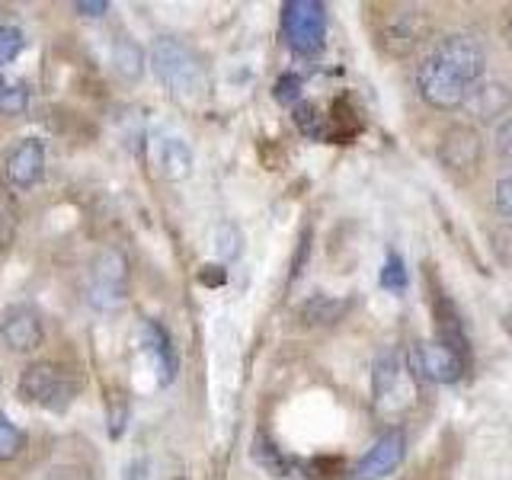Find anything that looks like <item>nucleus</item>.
<instances>
[{
  "label": "nucleus",
  "instance_id": "nucleus-15",
  "mask_svg": "<svg viewBox=\"0 0 512 480\" xmlns=\"http://www.w3.org/2000/svg\"><path fill=\"white\" fill-rule=\"evenodd\" d=\"M400 375H404V365H400V356L394 349H381L378 359L372 365V394L375 404H388L391 394L400 391Z\"/></svg>",
  "mask_w": 512,
  "mask_h": 480
},
{
  "label": "nucleus",
  "instance_id": "nucleus-17",
  "mask_svg": "<svg viewBox=\"0 0 512 480\" xmlns=\"http://www.w3.org/2000/svg\"><path fill=\"white\" fill-rule=\"evenodd\" d=\"M212 244L221 263H234L240 260V253H244V231H240L234 221H218L212 231Z\"/></svg>",
  "mask_w": 512,
  "mask_h": 480
},
{
  "label": "nucleus",
  "instance_id": "nucleus-33",
  "mask_svg": "<svg viewBox=\"0 0 512 480\" xmlns=\"http://www.w3.org/2000/svg\"><path fill=\"white\" fill-rule=\"evenodd\" d=\"M503 39H506V45L512 48V10L506 13V23H503Z\"/></svg>",
  "mask_w": 512,
  "mask_h": 480
},
{
  "label": "nucleus",
  "instance_id": "nucleus-31",
  "mask_svg": "<svg viewBox=\"0 0 512 480\" xmlns=\"http://www.w3.org/2000/svg\"><path fill=\"white\" fill-rule=\"evenodd\" d=\"M122 480H151V474H148V461H144V458L128 461V468H125V477H122Z\"/></svg>",
  "mask_w": 512,
  "mask_h": 480
},
{
  "label": "nucleus",
  "instance_id": "nucleus-21",
  "mask_svg": "<svg viewBox=\"0 0 512 480\" xmlns=\"http://www.w3.org/2000/svg\"><path fill=\"white\" fill-rule=\"evenodd\" d=\"M26 448V432L0 413V461H13Z\"/></svg>",
  "mask_w": 512,
  "mask_h": 480
},
{
  "label": "nucleus",
  "instance_id": "nucleus-1",
  "mask_svg": "<svg viewBox=\"0 0 512 480\" xmlns=\"http://www.w3.org/2000/svg\"><path fill=\"white\" fill-rule=\"evenodd\" d=\"M487 55L477 39L455 32L445 36L416 71V87L432 109H464L474 84L484 80Z\"/></svg>",
  "mask_w": 512,
  "mask_h": 480
},
{
  "label": "nucleus",
  "instance_id": "nucleus-9",
  "mask_svg": "<svg viewBox=\"0 0 512 480\" xmlns=\"http://www.w3.org/2000/svg\"><path fill=\"white\" fill-rule=\"evenodd\" d=\"M407 455V436H404V429H388V432H381L378 442L368 448L365 458L352 468V477L349 480H381V477H388L391 471L400 468V461H404Z\"/></svg>",
  "mask_w": 512,
  "mask_h": 480
},
{
  "label": "nucleus",
  "instance_id": "nucleus-29",
  "mask_svg": "<svg viewBox=\"0 0 512 480\" xmlns=\"http://www.w3.org/2000/svg\"><path fill=\"white\" fill-rule=\"evenodd\" d=\"M74 13L96 20V16H106V13H109V4H106V0H77V4H74Z\"/></svg>",
  "mask_w": 512,
  "mask_h": 480
},
{
  "label": "nucleus",
  "instance_id": "nucleus-12",
  "mask_svg": "<svg viewBox=\"0 0 512 480\" xmlns=\"http://www.w3.org/2000/svg\"><path fill=\"white\" fill-rule=\"evenodd\" d=\"M141 346L148 352V359L157 372V381L160 384H173L176 372H180V356H176V346L170 340V333L164 324H157V320H144L141 324Z\"/></svg>",
  "mask_w": 512,
  "mask_h": 480
},
{
  "label": "nucleus",
  "instance_id": "nucleus-14",
  "mask_svg": "<svg viewBox=\"0 0 512 480\" xmlns=\"http://www.w3.org/2000/svg\"><path fill=\"white\" fill-rule=\"evenodd\" d=\"M509 106H512V93L506 84H500V80H480V84L471 87L468 100H464V109L480 122H493V119L506 116Z\"/></svg>",
  "mask_w": 512,
  "mask_h": 480
},
{
  "label": "nucleus",
  "instance_id": "nucleus-4",
  "mask_svg": "<svg viewBox=\"0 0 512 480\" xmlns=\"http://www.w3.org/2000/svg\"><path fill=\"white\" fill-rule=\"evenodd\" d=\"M74 394H77L74 375L52 362H36L20 375V397L42 410H64L74 400Z\"/></svg>",
  "mask_w": 512,
  "mask_h": 480
},
{
  "label": "nucleus",
  "instance_id": "nucleus-26",
  "mask_svg": "<svg viewBox=\"0 0 512 480\" xmlns=\"http://www.w3.org/2000/svg\"><path fill=\"white\" fill-rule=\"evenodd\" d=\"M493 205H496V212H500V215L512 224V173H509V176H503V180L496 183Z\"/></svg>",
  "mask_w": 512,
  "mask_h": 480
},
{
  "label": "nucleus",
  "instance_id": "nucleus-23",
  "mask_svg": "<svg viewBox=\"0 0 512 480\" xmlns=\"http://www.w3.org/2000/svg\"><path fill=\"white\" fill-rule=\"evenodd\" d=\"M26 106H29V90L7 84V90L0 93V112L4 116H20V112H26Z\"/></svg>",
  "mask_w": 512,
  "mask_h": 480
},
{
  "label": "nucleus",
  "instance_id": "nucleus-25",
  "mask_svg": "<svg viewBox=\"0 0 512 480\" xmlns=\"http://www.w3.org/2000/svg\"><path fill=\"white\" fill-rule=\"evenodd\" d=\"M295 122L298 128L308 138H324L327 135V128H324V119H320V112L314 106H298L295 109Z\"/></svg>",
  "mask_w": 512,
  "mask_h": 480
},
{
  "label": "nucleus",
  "instance_id": "nucleus-2",
  "mask_svg": "<svg viewBox=\"0 0 512 480\" xmlns=\"http://www.w3.org/2000/svg\"><path fill=\"white\" fill-rule=\"evenodd\" d=\"M151 64L157 80L170 90V96L183 103H196L208 90V74L202 58L173 36H160L151 48Z\"/></svg>",
  "mask_w": 512,
  "mask_h": 480
},
{
  "label": "nucleus",
  "instance_id": "nucleus-10",
  "mask_svg": "<svg viewBox=\"0 0 512 480\" xmlns=\"http://www.w3.org/2000/svg\"><path fill=\"white\" fill-rule=\"evenodd\" d=\"M45 176V144L39 138H23L4 160V180L16 192L36 189Z\"/></svg>",
  "mask_w": 512,
  "mask_h": 480
},
{
  "label": "nucleus",
  "instance_id": "nucleus-8",
  "mask_svg": "<svg viewBox=\"0 0 512 480\" xmlns=\"http://www.w3.org/2000/svg\"><path fill=\"white\" fill-rule=\"evenodd\" d=\"M480 157H484V144H480L477 128L471 125H452L439 141V164L458 180H468L477 173Z\"/></svg>",
  "mask_w": 512,
  "mask_h": 480
},
{
  "label": "nucleus",
  "instance_id": "nucleus-3",
  "mask_svg": "<svg viewBox=\"0 0 512 480\" xmlns=\"http://www.w3.org/2000/svg\"><path fill=\"white\" fill-rule=\"evenodd\" d=\"M282 32L295 55H320L327 42V7L320 0H288L282 7Z\"/></svg>",
  "mask_w": 512,
  "mask_h": 480
},
{
  "label": "nucleus",
  "instance_id": "nucleus-24",
  "mask_svg": "<svg viewBox=\"0 0 512 480\" xmlns=\"http://www.w3.org/2000/svg\"><path fill=\"white\" fill-rule=\"evenodd\" d=\"M13 234H16V205L0 196V253H7V247L13 244Z\"/></svg>",
  "mask_w": 512,
  "mask_h": 480
},
{
  "label": "nucleus",
  "instance_id": "nucleus-6",
  "mask_svg": "<svg viewBox=\"0 0 512 480\" xmlns=\"http://www.w3.org/2000/svg\"><path fill=\"white\" fill-rule=\"evenodd\" d=\"M429 16L420 7H397L378 23V42L388 55L407 58L420 48L429 36Z\"/></svg>",
  "mask_w": 512,
  "mask_h": 480
},
{
  "label": "nucleus",
  "instance_id": "nucleus-20",
  "mask_svg": "<svg viewBox=\"0 0 512 480\" xmlns=\"http://www.w3.org/2000/svg\"><path fill=\"white\" fill-rule=\"evenodd\" d=\"M407 285H410V276H407L404 260H400L397 253H388L384 256V266H381V288L400 295V292H407Z\"/></svg>",
  "mask_w": 512,
  "mask_h": 480
},
{
  "label": "nucleus",
  "instance_id": "nucleus-7",
  "mask_svg": "<svg viewBox=\"0 0 512 480\" xmlns=\"http://www.w3.org/2000/svg\"><path fill=\"white\" fill-rule=\"evenodd\" d=\"M410 372L420 381L432 384H455L464 375V356L452 346L439 343H413L410 346Z\"/></svg>",
  "mask_w": 512,
  "mask_h": 480
},
{
  "label": "nucleus",
  "instance_id": "nucleus-16",
  "mask_svg": "<svg viewBox=\"0 0 512 480\" xmlns=\"http://www.w3.org/2000/svg\"><path fill=\"white\" fill-rule=\"evenodd\" d=\"M144 48L132 39V36H119L116 42H112V68H116V74L122 80H141L144 74Z\"/></svg>",
  "mask_w": 512,
  "mask_h": 480
},
{
  "label": "nucleus",
  "instance_id": "nucleus-30",
  "mask_svg": "<svg viewBox=\"0 0 512 480\" xmlns=\"http://www.w3.org/2000/svg\"><path fill=\"white\" fill-rule=\"evenodd\" d=\"M493 240H496V253H500V260L512 269V228L500 231Z\"/></svg>",
  "mask_w": 512,
  "mask_h": 480
},
{
  "label": "nucleus",
  "instance_id": "nucleus-32",
  "mask_svg": "<svg viewBox=\"0 0 512 480\" xmlns=\"http://www.w3.org/2000/svg\"><path fill=\"white\" fill-rule=\"evenodd\" d=\"M224 269L221 266H202V272H199V282L202 285H224Z\"/></svg>",
  "mask_w": 512,
  "mask_h": 480
},
{
  "label": "nucleus",
  "instance_id": "nucleus-5",
  "mask_svg": "<svg viewBox=\"0 0 512 480\" xmlns=\"http://www.w3.org/2000/svg\"><path fill=\"white\" fill-rule=\"evenodd\" d=\"M128 298V260L119 250H103L90 266L87 301L96 311H116Z\"/></svg>",
  "mask_w": 512,
  "mask_h": 480
},
{
  "label": "nucleus",
  "instance_id": "nucleus-22",
  "mask_svg": "<svg viewBox=\"0 0 512 480\" xmlns=\"http://www.w3.org/2000/svg\"><path fill=\"white\" fill-rule=\"evenodd\" d=\"M23 48H26L23 29H16V26H0V68L20 58Z\"/></svg>",
  "mask_w": 512,
  "mask_h": 480
},
{
  "label": "nucleus",
  "instance_id": "nucleus-13",
  "mask_svg": "<svg viewBox=\"0 0 512 480\" xmlns=\"http://www.w3.org/2000/svg\"><path fill=\"white\" fill-rule=\"evenodd\" d=\"M0 336L10 352H36L45 343L42 317L32 308H13L0 320Z\"/></svg>",
  "mask_w": 512,
  "mask_h": 480
},
{
  "label": "nucleus",
  "instance_id": "nucleus-11",
  "mask_svg": "<svg viewBox=\"0 0 512 480\" xmlns=\"http://www.w3.org/2000/svg\"><path fill=\"white\" fill-rule=\"evenodd\" d=\"M151 157H154L157 173L170 183H180L192 176V148L183 135H173V132L157 135L151 144Z\"/></svg>",
  "mask_w": 512,
  "mask_h": 480
},
{
  "label": "nucleus",
  "instance_id": "nucleus-28",
  "mask_svg": "<svg viewBox=\"0 0 512 480\" xmlns=\"http://www.w3.org/2000/svg\"><path fill=\"white\" fill-rule=\"evenodd\" d=\"M496 151H500L506 164H512V116L500 125V132H496Z\"/></svg>",
  "mask_w": 512,
  "mask_h": 480
},
{
  "label": "nucleus",
  "instance_id": "nucleus-19",
  "mask_svg": "<svg viewBox=\"0 0 512 480\" xmlns=\"http://www.w3.org/2000/svg\"><path fill=\"white\" fill-rule=\"evenodd\" d=\"M253 458H256V464H263V468L272 477H285L288 474V458L266 436H256L253 439Z\"/></svg>",
  "mask_w": 512,
  "mask_h": 480
},
{
  "label": "nucleus",
  "instance_id": "nucleus-27",
  "mask_svg": "<svg viewBox=\"0 0 512 480\" xmlns=\"http://www.w3.org/2000/svg\"><path fill=\"white\" fill-rule=\"evenodd\" d=\"M298 96H301V77H298V74H285V77H279V84H276V100H279V103H298Z\"/></svg>",
  "mask_w": 512,
  "mask_h": 480
},
{
  "label": "nucleus",
  "instance_id": "nucleus-18",
  "mask_svg": "<svg viewBox=\"0 0 512 480\" xmlns=\"http://www.w3.org/2000/svg\"><path fill=\"white\" fill-rule=\"evenodd\" d=\"M349 304L346 301H336L330 295H317L311 298L308 304L301 308V320H308V324H317V327H324V324H333V320H340L346 314Z\"/></svg>",
  "mask_w": 512,
  "mask_h": 480
}]
</instances>
